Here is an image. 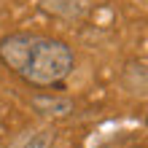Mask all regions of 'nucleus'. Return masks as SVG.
Listing matches in <instances>:
<instances>
[{
    "label": "nucleus",
    "mask_w": 148,
    "mask_h": 148,
    "mask_svg": "<svg viewBox=\"0 0 148 148\" xmlns=\"http://www.w3.org/2000/svg\"><path fill=\"white\" fill-rule=\"evenodd\" d=\"M0 59L32 86H54L65 81L75 62L67 43L30 32L5 35L0 40Z\"/></svg>",
    "instance_id": "f257e3e1"
},
{
    "label": "nucleus",
    "mask_w": 148,
    "mask_h": 148,
    "mask_svg": "<svg viewBox=\"0 0 148 148\" xmlns=\"http://www.w3.org/2000/svg\"><path fill=\"white\" fill-rule=\"evenodd\" d=\"M49 14L62 16V19H75L86 11V0H43L40 3Z\"/></svg>",
    "instance_id": "f03ea898"
},
{
    "label": "nucleus",
    "mask_w": 148,
    "mask_h": 148,
    "mask_svg": "<svg viewBox=\"0 0 148 148\" xmlns=\"http://www.w3.org/2000/svg\"><path fill=\"white\" fill-rule=\"evenodd\" d=\"M32 108L38 113H43V116H67L73 110V102L65 97H35Z\"/></svg>",
    "instance_id": "7ed1b4c3"
},
{
    "label": "nucleus",
    "mask_w": 148,
    "mask_h": 148,
    "mask_svg": "<svg viewBox=\"0 0 148 148\" xmlns=\"http://www.w3.org/2000/svg\"><path fill=\"white\" fill-rule=\"evenodd\" d=\"M16 148H54V132L49 127L43 129H32L27 137H22Z\"/></svg>",
    "instance_id": "20e7f679"
}]
</instances>
